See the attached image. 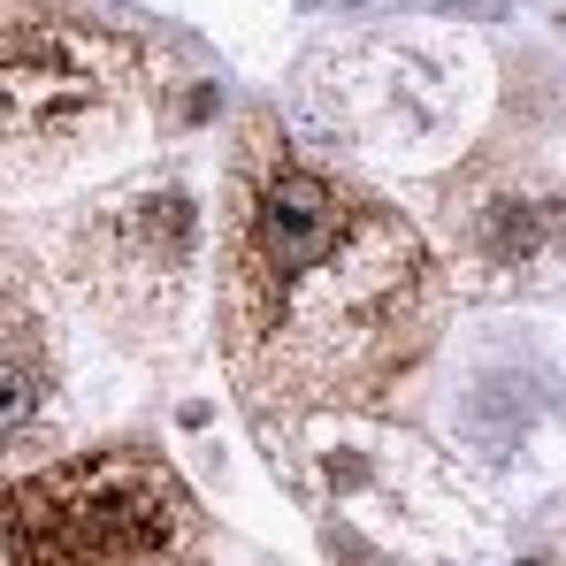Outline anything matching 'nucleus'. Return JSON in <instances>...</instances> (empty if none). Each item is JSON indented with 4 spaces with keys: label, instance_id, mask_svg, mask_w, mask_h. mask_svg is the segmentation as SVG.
<instances>
[{
    "label": "nucleus",
    "instance_id": "7",
    "mask_svg": "<svg viewBox=\"0 0 566 566\" xmlns=\"http://www.w3.org/2000/svg\"><path fill=\"white\" fill-rule=\"evenodd\" d=\"M521 566H544V559H521Z\"/></svg>",
    "mask_w": 566,
    "mask_h": 566
},
{
    "label": "nucleus",
    "instance_id": "2",
    "mask_svg": "<svg viewBox=\"0 0 566 566\" xmlns=\"http://www.w3.org/2000/svg\"><path fill=\"white\" fill-rule=\"evenodd\" d=\"M191 528V490L138 444L62 460L0 497L8 566H177Z\"/></svg>",
    "mask_w": 566,
    "mask_h": 566
},
{
    "label": "nucleus",
    "instance_id": "4",
    "mask_svg": "<svg viewBox=\"0 0 566 566\" xmlns=\"http://www.w3.org/2000/svg\"><path fill=\"white\" fill-rule=\"evenodd\" d=\"M185 261H191V199L177 185L123 199L85 238V276L99 298H161L169 291V306H177Z\"/></svg>",
    "mask_w": 566,
    "mask_h": 566
},
{
    "label": "nucleus",
    "instance_id": "3",
    "mask_svg": "<svg viewBox=\"0 0 566 566\" xmlns=\"http://www.w3.org/2000/svg\"><path fill=\"white\" fill-rule=\"evenodd\" d=\"M123 46L70 15H0V161H39L123 99Z\"/></svg>",
    "mask_w": 566,
    "mask_h": 566
},
{
    "label": "nucleus",
    "instance_id": "5",
    "mask_svg": "<svg viewBox=\"0 0 566 566\" xmlns=\"http://www.w3.org/2000/svg\"><path fill=\"white\" fill-rule=\"evenodd\" d=\"M468 253L482 261V269H505V276L552 269V261L566 253V207L559 199H536V191L482 199V214L468 222Z\"/></svg>",
    "mask_w": 566,
    "mask_h": 566
},
{
    "label": "nucleus",
    "instance_id": "1",
    "mask_svg": "<svg viewBox=\"0 0 566 566\" xmlns=\"http://www.w3.org/2000/svg\"><path fill=\"white\" fill-rule=\"evenodd\" d=\"M437 276L406 214L291 154H261L222 261V345L253 398L345 406L421 360Z\"/></svg>",
    "mask_w": 566,
    "mask_h": 566
},
{
    "label": "nucleus",
    "instance_id": "8",
    "mask_svg": "<svg viewBox=\"0 0 566 566\" xmlns=\"http://www.w3.org/2000/svg\"><path fill=\"white\" fill-rule=\"evenodd\" d=\"M0 566H8V559H0Z\"/></svg>",
    "mask_w": 566,
    "mask_h": 566
},
{
    "label": "nucleus",
    "instance_id": "6",
    "mask_svg": "<svg viewBox=\"0 0 566 566\" xmlns=\"http://www.w3.org/2000/svg\"><path fill=\"white\" fill-rule=\"evenodd\" d=\"M46 337H39V314L23 306V291L0 276V452L23 444L39 421H46Z\"/></svg>",
    "mask_w": 566,
    "mask_h": 566
}]
</instances>
